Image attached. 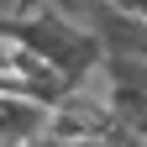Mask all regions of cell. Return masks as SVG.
Here are the masks:
<instances>
[{
  "label": "cell",
  "instance_id": "obj_1",
  "mask_svg": "<svg viewBox=\"0 0 147 147\" xmlns=\"http://www.w3.org/2000/svg\"><path fill=\"white\" fill-rule=\"evenodd\" d=\"M0 26H5L16 42H26L42 63H53L74 89L105 68V47H100V37L89 32V26H79V21L58 5V0H42V5L26 11V16H0Z\"/></svg>",
  "mask_w": 147,
  "mask_h": 147
},
{
  "label": "cell",
  "instance_id": "obj_2",
  "mask_svg": "<svg viewBox=\"0 0 147 147\" xmlns=\"http://www.w3.org/2000/svg\"><path fill=\"white\" fill-rule=\"evenodd\" d=\"M116 126H121V116H116V100H110L105 74L84 79L79 89H68V95L53 105V137H68V142H105Z\"/></svg>",
  "mask_w": 147,
  "mask_h": 147
},
{
  "label": "cell",
  "instance_id": "obj_3",
  "mask_svg": "<svg viewBox=\"0 0 147 147\" xmlns=\"http://www.w3.org/2000/svg\"><path fill=\"white\" fill-rule=\"evenodd\" d=\"M68 89H74V84H68L53 63H42L26 42H16V37L0 26V95L37 100V105H58Z\"/></svg>",
  "mask_w": 147,
  "mask_h": 147
},
{
  "label": "cell",
  "instance_id": "obj_4",
  "mask_svg": "<svg viewBox=\"0 0 147 147\" xmlns=\"http://www.w3.org/2000/svg\"><path fill=\"white\" fill-rule=\"evenodd\" d=\"M47 131H53V105L0 95V147H32Z\"/></svg>",
  "mask_w": 147,
  "mask_h": 147
},
{
  "label": "cell",
  "instance_id": "obj_5",
  "mask_svg": "<svg viewBox=\"0 0 147 147\" xmlns=\"http://www.w3.org/2000/svg\"><path fill=\"white\" fill-rule=\"evenodd\" d=\"M42 0H11V16H26V11H37Z\"/></svg>",
  "mask_w": 147,
  "mask_h": 147
},
{
  "label": "cell",
  "instance_id": "obj_6",
  "mask_svg": "<svg viewBox=\"0 0 147 147\" xmlns=\"http://www.w3.org/2000/svg\"><path fill=\"white\" fill-rule=\"evenodd\" d=\"M126 11H137L142 21H147V0H126Z\"/></svg>",
  "mask_w": 147,
  "mask_h": 147
},
{
  "label": "cell",
  "instance_id": "obj_7",
  "mask_svg": "<svg viewBox=\"0 0 147 147\" xmlns=\"http://www.w3.org/2000/svg\"><path fill=\"white\" fill-rule=\"evenodd\" d=\"M116 5H126V0H116Z\"/></svg>",
  "mask_w": 147,
  "mask_h": 147
}]
</instances>
